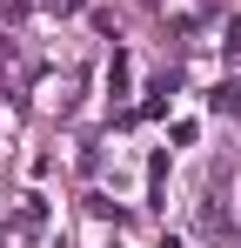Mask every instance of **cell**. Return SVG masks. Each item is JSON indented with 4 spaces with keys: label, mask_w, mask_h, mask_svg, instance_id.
<instances>
[{
    "label": "cell",
    "mask_w": 241,
    "mask_h": 248,
    "mask_svg": "<svg viewBox=\"0 0 241 248\" xmlns=\"http://www.w3.org/2000/svg\"><path fill=\"white\" fill-rule=\"evenodd\" d=\"M161 248H181V242H174V235H161Z\"/></svg>",
    "instance_id": "obj_5"
},
{
    "label": "cell",
    "mask_w": 241,
    "mask_h": 248,
    "mask_svg": "<svg viewBox=\"0 0 241 248\" xmlns=\"http://www.w3.org/2000/svg\"><path fill=\"white\" fill-rule=\"evenodd\" d=\"M208 108H228V114H241V87H235V81H221L214 94H208Z\"/></svg>",
    "instance_id": "obj_2"
},
{
    "label": "cell",
    "mask_w": 241,
    "mask_h": 248,
    "mask_svg": "<svg viewBox=\"0 0 241 248\" xmlns=\"http://www.w3.org/2000/svg\"><path fill=\"white\" fill-rule=\"evenodd\" d=\"M27 14V0H0V20H20Z\"/></svg>",
    "instance_id": "obj_4"
},
{
    "label": "cell",
    "mask_w": 241,
    "mask_h": 248,
    "mask_svg": "<svg viewBox=\"0 0 241 248\" xmlns=\"http://www.w3.org/2000/svg\"><path fill=\"white\" fill-rule=\"evenodd\" d=\"M40 7H47V14H80L87 0H40Z\"/></svg>",
    "instance_id": "obj_3"
},
{
    "label": "cell",
    "mask_w": 241,
    "mask_h": 248,
    "mask_svg": "<svg viewBox=\"0 0 241 248\" xmlns=\"http://www.w3.org/2000/svg\"><path fill=\"white\" fill-rule=\"evenodd\" d=\"M127 81H134V61H127V54H114V61H107V94H127Z\"/></svg>",
    "instance_id": "obj_1"
}]
</instances>
